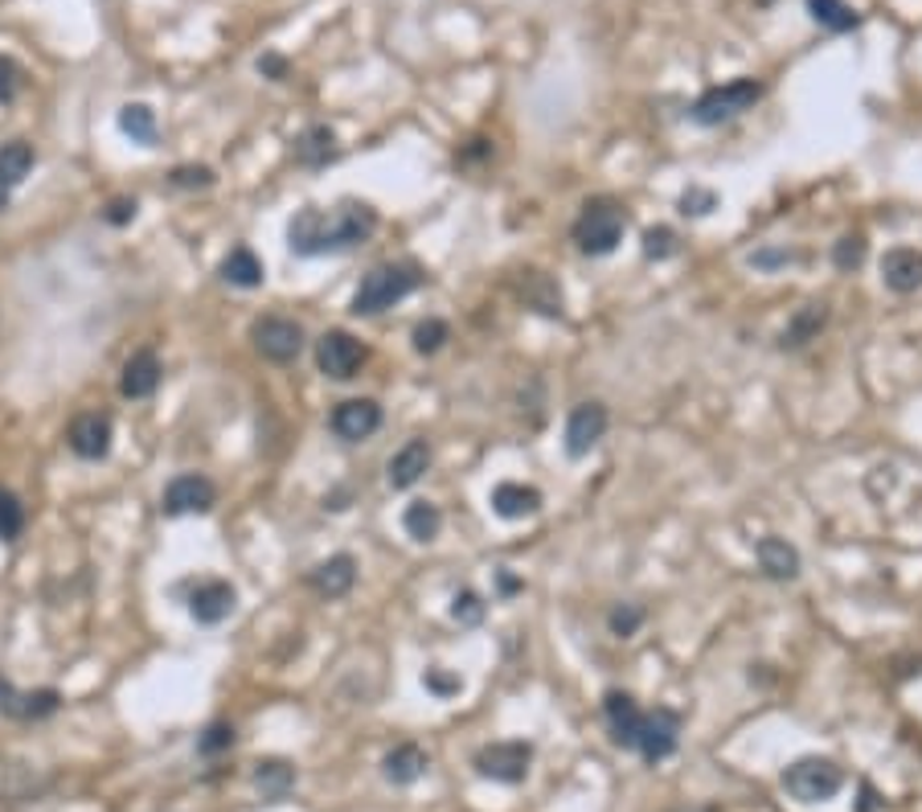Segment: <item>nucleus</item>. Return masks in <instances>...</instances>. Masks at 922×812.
Listing matches in <instances>:
<instances>
[{
    "instance_id": "nucleus-1",
    "label": "nucleus",
    "mask_w": 922,
    "mask_h": 812,
    "mask_svg": "<svg viewBox=\"0 0 922 812\" xmlns=\"http://www.w3.org/2000/svg\"><path fill=\"white\" fill-rule=\"evenodd\" d=\"M377 230V210L365 202H341L332 210H299L287 226V243L299 259H320V255H341V250L361 247Z\"/></svg>"
},
{
    "instance_id": "nucleus-2",
    "label": "nucleus",
    "mask_w": 922,
    "mask_h": 812,
    "mask_svg": "<svg viewBox=\"0 0 922 812\" xmlns=\"http://www.w3.org/2000/svg\"><path fill=\"white\" fill-rule=\"evenodd\" d=\"M422 287V271L414 263H382L374 267L361 287L353 292V316H377L394 308L398 300H407L410 292Z\"/></svg>"
},
{
    "instance_id": "nucleus-3",
    "label": "nucleus",
    "mask_w": 922,
    "mask_h": 812,
    "mask_svg": "<svg viewBox=\"0 0 922 812\" xmlns=\"http://www.w3.org/2000/svg\"><path fill=\"white\" fill-rule=\"evenodd\" d=\"M624 230H627L624 205L607 202V198H594V202L582 205L579 222H574V243H579L582 255L603 259V255H611V250L624 243Z\"/></svg>"
},
{
    "instance_id": "nucleus-4",
    "label": "nucleus",
    "mask_w": 922,
    "mask_h": 812,
    "mask_svg": "<svg viewBox=\"0 0 922 812\" xmlns=\"http://www.w3.org/2000/svg\"><path fill=\"white\" fill-rule=\"evenodd\" d=\"M759 99H763V82L759 79H735V82H726V87H709V91L693 103V120L702 127L730 124L738 115H747Z\"/></svg>"
},
{
    "instance_id": "nucleus-5",
    "label": "nucleus",
    "mask_w": 922,
    "mask_h": 812,
    "mask_svg": "<svg viewBox=\"0 0 922 812\" xmlns=\"http://www.w3.org/2000/svg\"><path fill=\"white\" fill-rule=\"evenodd\" d=\"M783 788L799 804H824V800H832L844 788V771L832 759L808 755V759H796V764L783 771Z\"/></svg>"
},
{
    "instance_id": "nucleus-6",
    "label": "nucleus",
    "mask_w": 922,
    "mask_h": 812,
    "mask_svg": "<svg viewBox=\"0 0 922 812\" xmlns=\"http://www.w3.org/2000/svg\"><path fill=\"white\" fill-rule=\"evenodd\" d=\"M365 345L353 337V332H344V328H329L320 341H316V365H320V374L332 377V382H349V377H357V370L365 365Z\"/></svg>"
},
{
    "instance_id": "nucleus-7",
    "label": "nucleus",
    "mask_w": 922,
    "mask_h": 812,
    "mask_svg": "<svg viewBox=\"0 0 922 812\" xmlns=\"http://www.w3.org/2000/svg\"><path fill=\"white\" fill-rule=\"evenodd\" d=\"M530 764H533V747L521 743V738L488 743V747L476 751V771L485 780H497V783H521L530 776Z\"/></svg>"
},
{
    "instance_id": "nucleus-8",
    "label": "nucleus",
    "mask_w": 922,
    "mask_h": 812,
    "mask_svg": "<svg viewBox=\"0 0 922 812\" xmlns=\"http://www.w3.org/2000/svg\"><path fill=\"white\" fill-rule=\"evenodd\" d=\"M251 341L266 361L287 365V361H296L304 353V328L292 316H263V320L251 325Z\"/></svg>"
},
{
    "instance_id": "nucleus-9",
    "label": "nucleus",
    "mask_w": 922,
    "mask_h": 812,
    "mask_svg": "<svg viewBox=\"0 0 922 812\" xmlns=\"http://www.w3.org/2000/svg\"><path fill=\"white\" fill-rule=\"evenodd\" d=\"M676 743H681V714H676V710H664V706H660L652 714H644L636 751H640L648 764L669 759L672 751H676Z\"/></svg>"
},
{
    "instance_id": "nucleus-10",
    "label": "nucleus",
    "mask_w": 922,
    "mask_h": 812,
    "mask_svg": "<svg viewBox=\"0 0 922 812\" xmlns=\"http://www.w3.org/2000/svg\"><path fill=\"white\" fill-rule=\"evenodd\" d=\"M214 500H218V488L209 485L205 476H197V472H185V476L169 481L164 497H160V509H164L169 517L209 514V509H214Z\"/></svg>"
},
{
    "instance_id": "nucleus-11",
    "label": "nucleus",
    "mask_w": 922,
    "mask_h": 812,
    "mask_svg": "<svg viewBox=\"0 0 922 812\" xmlns=\"http://www.w3.org/2000/svg\"><path fill=\"white\" fill-rule=\"evenodd\" d=\"M58 706H62L58 689H33V693H25V689H13L9 677H0V714L4 719L37 722V719H49Z\"/></svg>"
},
{
    "instance_id": "nucleus-12",
    "label": "nucleus",
    "mask_w": 922,
    "mask_h": 812,
    "mask_svg": "<svg viewBox=\"0 0 922 812\" xmlns=\"http://www.w3.org/2000/svg\"><path fill=\"white\" fill-rule=\"evenodd\" d=\"M607 436V406L603 403H579L566 419V452L582 460L591 455V448Z\"/></svg>"
},
{
    "instance_id": "nucleus-13",
    "label": "nucleus",
    "mask_w": 922,
    "mask_h": 812,
    "mask_svg": "<svg viewBox=\"0 0 922 812\" xmlns=\"http://www.w3.org/2000/svg\"><path fill=\"white\" fill-rule=\"evenodd\" d=\"M329 427L344 443H361V439H369L382 427V406L374 398H344L329 415Z\"/></svg>"
},
{
    "instance_id": "nucleus-14",
    "label": "nucleus",
    "mask_w": 922,
    "mask_h": 812,
    "mask_svg": "<svg viewBox=\"0 0 922 812\" xmlns=\"http://www.w3.org/2000/svg\"><path fill=\"white\" fill-rule=\"evenodd\" d=\"M238 604V591L226 583V578H202L193 591H189V611L197 624H221Z\"/></svg>"
},
{
    "instance_id": "nucleus-15",
    "label": "nucleus",
    "mask_w": 922,
    "mask_h": 812,
    "mask_svg": "<svg viewBox=\"0 0 922 812\" xmlns=\"http://www.w3.org/2000/svg\"><path fill=\"white\" fill-rule=\"evenodd\" d=\"M70 452L79 460H103L111 452V419L99 415V410H87L79 419L70 422Z\"/></svg>"
},
{
    "instance_id": "nucleus-16",
    "label": "nucleus",
    "mask_w": 922,
    "mask_h": 812,
    "mask_svg": "<svg viewBox=\"0 0 922 812\" xmlns=\"http://www.w3.org/2000/svg\"><path fill=\"white\" fill-rule=\"evenodd\" d=\"M603 714H607L611 738H615L619 747L636 751V738H640V722H644V710L636 706V698H631V693H624V689H611L607 698H603Z\"/></svg>"
},
{
    "instance_id": "nucleus-17",
    "label": "nucleus",
    "mask_w": 922,
    "mask_h": 812,
    "mask_svg": "<svg viewBox=\"0 0 922 812\" xmlns=\"http://www.w3.org/2000/svg\"><path fill=\"white\" fill-rule=\"evenodd\" d=\"M881 280H886V287L898 292V296L919 292L922 287V250H914V247L886 250V259H881Z\"/></svg>"
},
{
    "instance_id": "nucleus-18",
    "label": "nucleus",
    "mask_w": 922,
    "mask_h": 812,
    "mask_svg": "<svg viewBox=\"0 0 922 812\" xmlns=\"http://www.w3.org/2000/svg\"><path fill=\"white\" fill-rule=\"evenodd\" d=\"M516 296L525 300V308H533V313L562 316V287L549 280L546 271H537V267H525V271H521Z\"/></svg>"
},
{
    "instance_id": "nucleus-19",
    "label": "nucleus",
    "mask_w": 922,
    "mask_h": 812,
    "mask_svg": "<svg viewBox=\"0 0 922 812\" xmlns=\"http://www.w3.org/2000/svg\"><path fill=\"white\" fill-rule=\"evenodd\" d=\"M160 358L152 353V349H140V353H132L124 365V374H119V394L124 398H152L160 386Z\"/></svg>"
},
{
    "instance_id": "nucleus-20",
    "label": "nucleus",
    "mask_w": 922,
    "mask_h": 812,
    "mask_svg": "<svg viewBox=\"0 0 922 812\" xmlns=\"http://www.w3.org/2000/svg\"><path fill=\"white\" fill-rule=\"evenodd\" d=\"M426 469H431V443L426 439H410L407 448H398L390 460V469H386V476H390V488H414L426 476Z\"/></svg>"
},
{
    "instance_id": "nucleus-21",
    "label": "nucleus",
    "mask_w": 922,
    "mask_h": 812,
    "mask_svg": "<svg viewBox=\"0 0 922 812\" xmlns=\"http://www.w3.org/2000/svg\"><path fill=\"white\" fill-rule=\"evenodd\" d=\"M542 509V493L533 485H516V481H504V485L492 488V514L504 517V521H525Z\"/></svg>"
},
{
    "instance_id": "nucleus-22",
    "label": "nucleus",
    "mask_w": 922,
    "mask_h": 812,
    "mask_svg": "<svg viewBox=\"0 0 922 812\" xmlns=\"http://www.w3.org/2000/svg\"><path fill=\"white\" fill-rule=\"evenodd\" d=\"M46 788H49V780H42L30 764H21V759H0V800L16 804V800H33L37 792H46Z\"/></svg>"
},
{
    "instance_id": "nucleus-23",
    "label": "nucleus",
    "mask_w": 922,
    "mask_h": 812,
    "mask_svg": "<svg viewBox=\"0 0 922 812\" xmlns=\"http://www.w3.org/2000/svg\"><path fill=\"white\" fill-rule=\"evenodd\" d=\"M754 559H759V566H763L766 578H779V583H787V578L799 575V550L787 542V538H763L759 546H754Z\"/></svg>"
},
{
    "instance_id": "nucleus-24",
    "label": "nucleus",
    "mask_w": 922,
    "mask_h": 812,
    "mask_svg": "<svg viewBox=\"0 0 922 812\" xmlns=\"http://www.w3.org/2000/svg\"><path fill=\"white\" fill-rule=\"evenodd\" d=\"M426 767H431V759H426V751H422L419 743H398L394 751H386L382 776L390 783H414L426 776Z\"/></svg>"
},
{
    "instance_id": "nucleus-25",
    "label": "nucleus",
    "mask_w": 922,
    "mask_h": 812,
    "mask_svg": "<svg viewBox=\"0 0 922 812\" xmlns=\"http://www.w3.org/2000/svg\"><path fill=\"white\" fill-rule=\"evenodd\" d=\"M353 583H357V563L349 559V554H332L329 563H320L312 571V587L325 599H341V595L353 591Z\"/></svg>"
},
{
    "instance_id": "nucleus-26",
    "label": "nucleus",
    "mask_w": 922,
    "mask_h": 812,
    "mask_svg": "<svg viewBox=\"0 0 922 812\" xmlns=\"http://www.w3.org/2000/svg\"><path fill=\"white\" fill-rule=\"evenodd\" d=\"M329 160H337V132L329 124H312L308 132H299L296 165H304V169H325Z\"/></svg>"
},
{
    "instance_id": "nucleus-27",
    "label": "nucleus",
    "mask_w": 922,
    "mask_h": 812,
    "mask_svg": "<svg viewBox=\"0 0 922 812\" xmlns=\"http://www.w3.org/2000/svg\"><path fill=\"white\" fill-rule=\"evenodd\" d=\"M824 325H829V304H824V300H812V304H804V308L792 316V325L783 328V345H787V349H799V345L816 341Z\"/></svg>"
},
{
    "instance_id": "nucleus-28",
    "label": "nucleus",
    "mask_w": 922,
    "mask_h": 812,
    "mask_svg": "<svg viewBox=\"0 0 922 812\" xmlns=\"http://www.w3.org/2000/svg\"><path fill=\"white\" fill-rule=\"evenodd\" d=\"M263 259L254 255L251 247H235L226 259H221V280L230 287H259L263 283Z\"/></svg>"
},
{
    "instance_id": "nucleus-29",
    "label": "nucleus",
    "mask_w": 922,
    "mask_h": 812,
    "mask_svg": "<svg viewBox=\"0 0 922 812\" xmlns=\"http://www.w3.org/2000/svg\"><path fill=\"white\" fill-rule=\"evenodd\" d=\"M254 788L263 792V800H287V792L296 788V767L287 759H263L254 764Z\"/></svg>"
},
{
    "instance_id": "nucleus-30",
    "label": "nucleus",
    "mask_w": 922,
    "mask_h": 812,
    "mask_svg": "<svg viewBox=\"0 0 922 812\" xmlns=\"http://www.w3.org/2000/svg\"><path fill=\"white\" fill-rule=\"evenodd\" d=\"M808 13L820 30L829 33H849L861 25V13L849 4V0H808Z\"/></svg>"
},
{
    "instance_id": "nucleus-31",
    "label": "nucleus",
    "mask_w": 922,
    "mask_h": 812,
    "mask_svg": "<svg viewBox=\"0 0 922 812\" xmlns=\"http://www.w3.org/2000/svg\"><path fill=\"white\" fill-rule=\"evenodd\" d=\"M33 148L25 140H9V144H0V185L4 189H16L25 177H30V169H33Z\"/></svg>"
},
{
    "instance_id": "nucleus-32",
    "label": "nucleus",
    "mask_w": 922,
    "mask_h": 812,
    "mask_svg": "<svg viewBox=\"0 0 922 812\" xmlns=\"http://www.w3.org/2000/svg\"><path fill=\"white\" fill-rule=\"evenodd\" d=\"M402 530H407L414 542H435L439 530H443V514H439V505H431V500H414V505H407V514H402Z\"/></svg>"
},
{
    "instance_id": "nucleus-33",
    "label": "nucleus",
    "mask_w": 922,
    "mask_h": 812,
    "mask_svg": "<svg viewBox=\"0 0 922 812\" xmlns=\"http://www.w3.org/2000/svg\"><path fill=\"white\" fill-rule=\"evenodd\" d=\"M119 132L132 136L136 144H144V148H152L157 144V111L148 108V103H127L119 111Z\"/></svg>"
},
{
    "instance_id": "nucleus-34",
    "label": "nucleus",
    "mask_w": 922,
    "mask_h": 812,
    "mask_svg": "<svg viewBox=\"0 0 922 812\" xmlns=\"http://www.w3.org/2000/svg\"><path fill=\"white\" fill-rule=\"evenodd\" d=\"M644 259H652V263H664V259H672L676 250H681V238H676V230L672 226H652V230H644Z\"/></svg>"
},
{
    "instance_id": "nucleus-35",
    "label": "nucleus",
    "mask_w": 922,
    "mask_h": 812,
    "mask_svg": "<svg viewBox=\"0 0 922 812\" xmlns=\"http://www.w3.org/2000/svg\"><path fill=\"white\" fill-rule=\"evenodd\" d=\"M485 599L471 591V587H459V591L452 595V620L459 628H476L480 620H485Z\"/></svg>"
},
{
    "instance_id": "nucleus-36",
    "label": "nucleus",
    "mask_w": 922,
    "mask_h": 812,
    "mask_svg": "<svg viewBox=\"0 0 922 812\" xmlns=\"http://www.w3.org/2000/svg\"><path fill=\"white\" fill-rule=\"evenodd\" d=\"M21 530H25V505H21L9 488H0V538L13 542Z\"/></svg>"
},
{
    "instance_id": "nucleus-37",
    "label": "nucleus",
    "mask_w": 922,
    "mask_h": 812,
    "mask_svg": "<svg viewBox=\"0 0 922 812\" xmlns=\"http://www.w3.org/2000/svg\"><path fill=\"white\" fill-rule=\"evenodd\" d=\"M865 250H869L865 235H844L841 243L832 247V263H836V271H857V267L865 263Z\"/></svg>"
},
{
    "instance_id": "nucleus-38",
    "label": "nucleus",
    "mask_w": 922,
    "mask_h": 812,
    "mask_svg": "<svg viewBox=\"0 0 922 812\" xmlns=\"http://www.w3.org/2000/svg\"><path fill=\"white\" fill-rule=\"evenodd\" d=\"M447 337H452V328L431 316V320H422V325H414V353H422V358H426V353H439Z\"/></svg>"
},
{
    "instance_id": "nucleus-39",
    "label": "nucleus",
    "mask_w": 922,
    "mask_h": 812,
    "mask_svg": "<svg viewBox=\"0 0 922 812\" xmlns=\"http://www.w3.org/2000/svg\"><path fill=\"white\" fill-rule=\"evenodd\" d=\"M640 624H644V608H636V604H619V608H611V616H607L611 636H619V641L636 636Z\"/></svg>"
},
{
    "instance_id": "nucleus-40",
    "label": "nucleus",
    "mask_w": 922,
    "mask_h": 812,
    "mask_svg": "<svg viewBox=\"0 0 922 812\" xmlns=\"http://www.w3.org/2000/svg\"><path fill=\"white\" fill-rule=\"evenodd\" d=\"M714 210H718V193H714V189L693 185L681 193V214H685V218H705V214H714Z\"/></svg>"
},
{
    "instance_id": "nucleus-41",
    "label": "nucleus",
    "mask_w": 922,
    "mask_h": 812,
    "mask_svg": "<svg viewBox=\"0 0 922 812\" xmlns=\"http://www.w3.org/2000/svg\"><path fill=\"white\" fill-rule=\"evenodd\" d=\"M172 189H209L214 185V169H205V165H177V169L169 172Z\"/></svg>"
},
{
    "instance_id": "nucleus-42",
    "label": "nucleus",
    "mask_w": 922,
    "mask_h": 812,
    "mask_svg": "<svg viewBox=\"0 0 922 812\" xmlns=\"http://www.w3.org/2000/svg\"><path fill=\"white\" fill-rule=\"evenodd\" d=\"M230 747H235V726H230V722H214V726L197 738V751H202V755H221V751H230Z\"/></svg>"
},
{
    "instance_id": "nucleus-43",
    "label": "nucleus",
    "mask_w": 922,
    "mask_h": 812,
    "mask_svg": "<svg viewBox=\"0 0 922 812\" xmlns=\"http://www.w3.org/2000/svg\"><path fill=\"white\" fill-rule=\"evenodd\" d=\"M21 82H25L21 66H16L13 58H4V54H0V103H13L16 91H21Z\"/></svg>"
},
{
    "instance_id": "nucleus-44",
    "label": "nucleus",
    "mask_w": 922,
    "mask_h": 812,
    "mask_svg": "<svg viewBox=\"0 0 922 812\" xmlns=\"http://www.w3.org/2000/svg\"><path fill=\"white\" fill-rule=\"evenodd\" d=\"M422 686L431 689L435 698H452V693H459L464 689V681L455 677V673H443V669H426V677H422Z\"/></svg>"
},
{
    "instance_id": "nucleus-45",
    "label": "nucleus",
    "mask_w": 922,
    "mask_h": 812,
    "mask_svg": "<svg viewBox=\"0 0 922 812\" xmlns=\"http://www.w3.org/2000/svg\"><path fill=\"white\" fill-rule=\"evenodd\" d=\"M751 263L754 267H763V271H771V267H783V263H792V250H783V247H766V250H754L751 255Z\"/></svg>"
},
{
    "instance_id": "nucleus-46",
    "label": "nucleus",
    "mask_w": 922,
    "mask_h": 812,
    "mask_svg": "<svg viewBox=\"0 0 922 812\" xmlns=\"http://www.w3.org/2000/svg\"><path fill=\"white\" fill-rule=\"evenodd\" d=\"M103 218H107L111 226H127V222L136 218V202H132V198H119V202L107 205V214H103Z\"/></svg>"
},
{
    "instance_id": "nucleus-47",
    "label": "nucleus",
    "mask_w": 922,
    "mask_h": 812,
    "mask_svg": "<svg viewBox=\"0 0 922 812\" xmlns=\"http://www.w3.org/2000/svg\"><path fill=\"white\" fill-rule=\"evenodd\" d=\"M259 70H263V75H271V79H283V75H287V63H283V58H275V54H266V58H259Z\"/></svg>"
},
{
    "instance_id": "nucleus-48",
    "label": "nucleus",
    "mask_w": 922,
    "mask_h": 812,
    "mask_svg": "<svg viewBox=\"0 0 922 812\" xmlns=\"http://www.w3.org/2000/svg\"><path fill=\"white\" fill-rule=\"evenodd\" d=\"M501 591H504V595L521 591V578H516V575H509V571H501Z\"/></svg>"
},
{
    "instance_id": "nucleus-49",
    "label": "nucleus",
    "mask_w": 922,
    "mask_h": 812,
    "mask_svg": "<svg viewBox=\"0 0 922 812\" xmlns=\"http://www.w3.org/2000/svg\"><path fill=\"white\" fill-rule=\"evenodd\" d=\"M4 205H9V189L0 185V210H4Z\"/></svg>"
},
{
    "instance_id": "nucleus-50",
    "label": "nucleus",
    "mask_w": 922,
    "mask_h": 812,
    "mask_svg": "<svg viewBox=\"0 0 922 812\" xmlns=\"http://www.w3.org/2000/svg\"><path fill=\"white\" fill-rule=\"evenodd\" d=\"M693 812H718V809H693Z\"/></svg>"
},
{
    "instance_id": "nucleus-51",
    "label": "nucleus",
    "mask_w": 922,
    "mask_h": 812,
    "mask_svg": "<svg viewBox=\"0 0 922 812\" xmlns=\"http://www.w3.org/2000/svg\"><path fill=\"white\" fill-rule=\"evenodd\" d=\"M759 4H775V0H759Z\"/></svg>"
}]
</instances>
